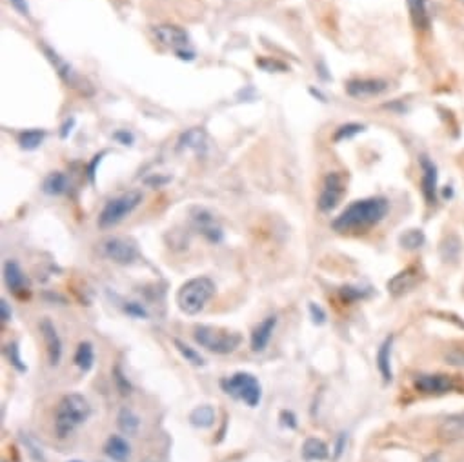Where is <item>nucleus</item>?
Segmentation results:
<instances>
[{"mask_svg":"<svg viewBox=\"0 0 464 462\" xmlns=\"http://www.w3.org/2000/svg\"><path fill=\"white\" fill-rule=\"evenodd\" d=\"M389 211V202L385 197H368L355 200L331 222V228L337 233H354L365 231L375 224H379Z\"/></svg>","mask_w":464,"mask_h":462,"instance_id":"1","label":"nucleus"},{"mask_svg":"<svg viewBox=\"0 0 464 462\" xmlns=\"http://www.w3.org/2000/svg\"><path fill=\"white\" fill-rule=\"evenodd\" d=\"M91 406L80 393H68L60 398L55 410V433L59 439H68L77 427L90 418Z\"/></svg>","mask_w":464,"mask_h":462,"instance_id":"2","label":"nucleus"},{"mask_svg":"<svg viewBox=\"0 0 464 462\" xmlns=\"http://www.w3.org/2000/svg\"><path fill=\"white\" fill-rule=\"evenodd\" d=\"M215 295V284L208 277L190 278L188 282L180 286L177 293V304L179 309L186 315H197L206 308Z\"/></svg>","mask_w":464,"mask_h":462,"instance_id":"3","label":"nucleus"},{"mask_svg":"<svg viewBox=\"0 0 464 462\" xmlns=\"http://www.w3.org/2000/svg\"><path fill=\"white\" fill-rule=\"evenodd\" d=\"M195 343L200 348L208 349L217 355H228L233 353L242 344V335L230 329L213 328V326H197L195 328Z\"/></svg>","mask_w":464,"mask_h":462,"instance_id":"4","label":"nucleus"},{"mask_svg":"<svg viewBox=\"0 0 464 462\" xmlns=\"http://www.w3.org/2000/svg\"><path fill=\"white\" fill-rule=\"evenodd\" d=\"M220 388L226 395L242 401L246 406L257 407L262 397V388H260L259 378L255 377L253 373L248 372H237L231 377L222 378L220 381Z\"/></svg>","mask_w":464,"mask_h":462,"instance_id":"5","label":"nucleus"},{"mask_svg":"<svg viewBox=\"0 0 464 462\" xmlns=\"http://www.w3.org/2000/svg\"><path fill=\"white\" fill-rule=\"evenodd\" d=\"M142 202V193L140 191H128V193L120 195L117 199H111L110 202L106 204L104 209L100 211L99 215V228L108 229L117 226L119 222L128 217L130 213H133L139 204Z\"/></svg>","mask_w":464,"mask_h":462,"instance_id":"6","label":"nucleus"},{"mask_svg":"<svg viewBox=\"0 0 464 462\" xmlns=\"http://www.w3.org/2000/svg\"><path fill=\"white\" fill-rule=\"evenodd\" d=\"M100 251L104 257L117 264H131L139 257V249L131 240L120 239V237H110L100 244Z\"/></svg>","mask_w":464,"mask_h":462,"instance_id":"7","label":"nucleus"},{"mask_svg":"<svg viewBox=\"0 0 464 462\" xmlns=\"http://www.w3.org/2000/svg\"><path fill=\"white\" fill-rule=\"evenodd\" d=\"M342 195H345V179H342V175L334 171L325 179L317 206H319L320 211H331L340 202Z\"/></svg>","mask_w":464,"mask_h":462,"instance_id":"8","label":"nucleus"},{"mask_svg":"<svg viewBox=\"0 0 464 462\" xmlns=\"http://www.w3.org/2000/svg\"><path fill=\"white\" fill-rule=\"evenodd\" d=\"M419 164H420V188H423V195H425L428 206H435V204H437V191H439V173H437V166H435L434 160H429V157H426V155H420Z\"/></svg>","mask_w":464,"mask_h":462,"instance_id":"9","label":"nucleus"},{"mask_svg":"<svg viewBox=\"0 0 464 462\" xmlns=\"http://www.w3.org/2000/svg\"><path fill=\"white\" fill-rule=\"evenodd\" d=\"M155 39L159 40L160 44L166 46V48H171L175 51H182L184 48H188V33H186L180 26L175 24H159L153 28Z\"/></svg>","mask_w":464,"mask_h":462,"instance_id":"10","label":"nucleus"},{"mask_svg":"<svg viewBox=\"0 0 464 462\" xmlns=\"http://www.w3.org/2000/svg\"><path fill=\"white\" fill-rule=\"evenodd\" d=\"M388 90V82L383 79H351L346 82V93L354 99H371Z\"/></svg>","mask_w":464,"mask_h":462,"instance_id":"11","label":"nucleus"},{"mask_svg":"<svg viewBox=\"0 0 464 462\" xmlns=\"http://www.w3.org/2000/svg\"><path fill=\"white\" fill-rule=\"evenodd\" d=\"M415 388L420 393H426V395H443V393L452 392L455 388V383L454 378L448 377V375H441V373L419 375L415 378Z\"/></svg>","mask_w":464,"mask_h":462,"instance_id":"12","label":"nucleus"},{"mask_svg":"<svg viewBox=\"0 0 464 462\" xmlns=\"http://www.w3.org/2000/svg\"><path fill=\"white\" fill-rule=\"evenodd\" d=\"M42 338H44L46 349H48V358H50L51 366H59L60 358H62V340H60L59 333H57L55 324L51 323L50 318H42L39 324Z\"/></svg>","mask_w":464,"mask_h":462,"instance_id":"13","label":"nucleus"},{"mask_svg":"<svg viewBox=\"0 0 464 462\" xmlns=\"http://www.w3.org/2000/svg\"><path fill=\"white\" fill-rule=\"evenodd\" d=\"M2 275H4V282L11 293L17 295V297H26V295L30 293V282H28V278H26L24 271L19 266V262L8 260L4 264Z\"/></svg>","mask_w":464,"mask_h":462,"instance_id":"14","label":"nucleus"},{"mask_svg":"<svg viewBox=\"0 0 464 462\" xmlns=\"http://www.w3.org/2000/svg\"><path fill=\"white\" fill-rule=\"evenodd\" d=\"M275 326H277V317L271 315V317H266L262 323L253 329L251 333V349L255 353L264 352L268 348V344H270L271 337H273Z\"/></svg>","mask_w":464,"mask_h":462,"instance_id":"15","label":"nucleus"},{"mask_svg":"<svg viewBox=\"0 0 464 462\" xmlns=\"http://www.w3.org/2000/svg\"><path fill=\"white\" fill-rule=\"evenodd\" d=\"M408 2L409 17L417 30L428 31L432 26V13H429L428 0H406Z\"/></svg>","mask_w":464,"mask_h":462,"instance_id":"16","label":"nucleus"},{"mask_svg":"<svg viewBox=\"0 0 464 462\" xmlns=\"http://www.w3.org/2000/svg\"><path fill=\"white\" fill-rule=\"evenodd\" d=\"M417 280H419V271L415 268H406L405 271H400L392 280H388V291L392 295H403L414 288Z\"/></svg>","mask_w":464,"mask_h":462,"instance_id":"17","label":"nucleus"},{"mask_svg":"<svg viewBox=\"0 0 464 462\" xmlns=\"http://www.w3.org/2000/svg\"><path fill=\"white\" fill-rule=\"evenodd\" d=\"M104 453L111 461L115 462H128L131 455V446L124 437L120 435H111L104 444Z\"/></svg>","mask_w":464,"mask_h":462,"instance_id":"18","label":"nucleus"},{"mask_svg":"<svg viewBox=\"0 0 464 462\" xmlns=\"http://www.w3.org/2000/svg\"><path fill=\"white\" fill-rule=\"evenodd\" d=\"M195 224H197V228L200 229V233L204 235L206 239L211 240V242H220L222 240V231L220 228L215 224V219L211 217L208 211L204 209H199L197 215L193 217Z\"/></svg>","mask_w":464,"mask_h":462,"instance_id":"19","label":"nucleus"},{"mask_svg":"<svg viewBox=\"0 0 464 462\" xmlns=\"http://www.w3.org/2000/svg\"><path fill=\"white\" fill-rule=\"evenodd\" d=\"M179 146L180 149H188V151L200 153L208 146V135H206V131L202 128H191V130L180 135Z\"/></svg>","mask_w":464,"mask_h":462,"instance_id":"20","label":"nucleus"},{"mask_svg":"<svg viewBox=\"0 0 464 462\" xmlns=\"http://www.w3.org/2000/svg\"><path fill=\"white\" fill-rule=\"evenodd\" d=\"M439 435L443 441H457L464 437V415H454L443 421L439 427Z\"/></svg>","mask_w":464,"mask_h":462,"instance_id":"21","label":"nucleus"},{"mask_svg":"<svg viewBox=\"0 0 464 462\" xmlns=\"http://www.w3.org/2000/svg\"><path fill=\"white\" fill-rule=\"evenodd\" d=\"M392 344H394V338H386L385 343L380 344L379 353H377V366H379V372L385 378V383H392V378H394V373H392Z\"/></svg>","mask_w":464,"mask_h":462,"instance_id":"22","label":"nucleus"},{"mask_svg":"<svg viewBox=\"0 0 464 462\" xmlns=\"http://www.w3.org/2000/svg\"><path fill=\"white\" fill-rule=\"evenodd\" d=\"M75 366L82 373L91 372L93 364H95V349H93V344L84 340V343L79 344V348L75 352Z\"/></svg>","mask_w":464,"mask_h":462,"instance_id":"23","label":"nucleus"},{"mask_svg":"<svg viewBox=\"0 0 464 462\" xmlns=\"http://www.w3.org/2000/svg\"><path fill=\"white\" fill-rule=\"evenodd\" d=\"M329 455L328 446H326L320 439L309 437L306 439L304 444H302V457L306 461H326Z\"/></svg>","mask_w":464,"mask_h":462,"instance_id":"24","label":"nucleus"},{"mask_svg":"<svg viewBox=\"0 0 464 462\" xmlns=\"http://www.w3.org/2000/svg\"><path fill=\"white\" fill-rule=\"evenodd\" d=\"M68 189H70V179H68L64 173H60V171L48 175L44 180V184H42V191H44L46 195H53V197L66 193Z\"/></svg>","mask_w":464,"mask_h":462,"instance_id":"25","label":"nucleus"},{"mask_svg":"<svg viewBox=\"0 0 464 462\" xmlns=\"http://www.w3.org/2000/svg\"><path fill=\"white\" fill-rule=\"evenodd\" d=\"M190 423L195 427H210L215 423V410L210 404H202L197 406L193 412L190 413Z\"/></svg>","mask_w":464,"mask_h":462,"instance_id":"26","label":"nucleus"},{"mask_svg":"<svg viewBox=\"0 0 464 462\" xmlns=\"http://www.w3.org/2000/svg\"><path fill=\"white\" fill-rule=\"evenodd\" d=\"M117 423H119V427L126 433V435H135L140 427V418L137 417L131 410H128V407H122V410H120L119 417H117Z\"/></svg>","mask_w":464,"mask_h":462,"instance_id":"27","label":"nucleus"},{"mask_svg":"<svg viewBox=\"0 0 464 462\" xmlns=\"http://www.w3.org/2000/svg\"><path fill=\"white\" fill-rule=\"evenodd\" d=\"M44 137H46V133L40 130L24 131V133H20L19 144L22 149H37L40 144H42Z\"/></svg>","mask_w":464,"mask_h":462,"instance_id":"28","label":"nucleus"},{"mask_svg":"<svg viewBox=\"0 0 464 462\" xmlns=\"http://www.w3.org/2000/svg\"><path fill=\"white\" fill-rule=\"evenodd\" d=\"M425 240L426 237L420 229H408V231L400 235V244L406 249H419L425 244Z\"/></svg>","mask_w":464,"mask_h":462,"instance_id":"29","label":"nucleus"},{"mask_svg":"<svg viewBox=\"0 0 464 462\" xmlns=\"http://www.w3.org/2000/svg\"><path fill=\"white\" fill-rule=\"evenodd\" d=\"M366 128L362 124H355V122H349V124H342L339 126L337 130H335L334 133V140L335 142H342V140H348L351 139V137H355V135L362 133Z\"/></svg>","mask_w":464,"mask_h":462,"instance_id":"30","label":"nucleus"},{"mask_svg":"<svg viewBox=\"0 0 464 462\" xmlns=\"http://www.w3.org/2000/svg\"><path fill=\"white\" fill-rule=\"evenodd\" d=\"M44 51H46V55H48V59L55 64V68H57V71H59L60 77H62L66 82H73V71H71L70 66L66 64L64 60H60V57L57 55V53H53L50 48H44Z\"/></svg>","mask_w":464,"mask_h":462,"instance_id":"31","label":"nucleus"},{"mask_svg":"<svg viewBox=\"0 0 464 462\" xmlns=\"http://www.w3.org/2000/svg\"><path fill=\"white\" fill-rule=\"evenodd\" d=\"M173 344H175V348L179 349L180 355H182V357H184L188 363L195 364V366H202V364H204V358L200 357L199 353L195 352L193 348H190L188 344H184L182 340H179V338H175Z\"/></svg>","mask_w":464,"mask_h":462,"instance_id":"32","label":"nucleus"},{"mask_svg":"<svg viewBox=\"0 0 464 462\" xmlns=\"http://www.w3.org/2000/svg\"><path fill=\"white\" fill-rule=\"evenodd\" d=\"M6 355H8L10 363L13 364L19 372H26V366L22 364V358H20V355H19V344L17 343L8 344V346H6Z\"/></svg>","mask_w":464,"mask_h":462,"instance_id":"33","label":"nucleus"},{"mask_svg":"<svg viewBox=\"0 0 464 462\" xmlns=\"http://www.w3.org/2000/svg\"><path fill=\"white\" fill-rule=\"evenodd\" d=\"M124 311L128 315H131V317L148 318V311H146L144 306H142V304H139V302H126L124 304Z\"/></svg>","mask_w":464,"mask_h":462,"instance_id":"34","label":"nucleus"},{"mask_svg":"<svg viewBox=\"0 0 464 462\" xmlns=\"http://www.w3.org/2000/svg\"><path fill=\"white\" fill-rule=\"evenodd\" d=\"M308 309H309V315H311V318H313L315 324H325L326 323V311L320 308L319 304L309 302Z\"/></svg>","mask_w":464,"mask_h":462,"instance_id":"35","label":"nucleus"},{"mask_svg":"<svg viewBox=\"0 0 464 462\" xmlns=\"http://www.w3.org/2000/svg\"><path fill=\"white\" fill-rule=\"evenodd\" d=\"M280 421H282V426L290 427V430H295L297 427V417L293 415V412H280Z\"/></svg>","mask_w":464,"mask_h":462,"instance_id":"36","label":"nucleus"},{"mask_svg":"<svg viewBox=\"0 0 464 462\" xmlns=\"http://www.w3.org/2000/svg\"><path fill=\"white\" fill-rule=\"evenodd\" d=\"M11 315L13 314H11L10 304L6 302V298H2V300H0V318H2L4 323H10Z\"/></svg>","mask_w":464,"mask_h":462,"instance_id":"37","label":"nucleus"},{"mask_svg":"<svg viewBox=\"0 0 464 462\" xmlns=\"http://www.w3.org/2000/svg\"><path fill=\"white\" fill-rule=\"evenodd\" d=\"M342 295H345V298L348 297L349 300H355V298L365 297V291H362V289L359 291V288H345L342 289Z\"/></svg>","mask_w":464,"mask_h":462,"instance_id":"38","label":"nucleus"},{"mask_svg":"<svg viewBox=\"0 0 464 462\" xmlns=\"http://www.w3.org/2000/svg\"><path fill=\"white\" fill-rule=\"evenodd\" d=\"M115 139L122 140V142H124V144H130L131 140H133V137H131L130 133H126V131H119V133L115 135Z\"/></svg>","mask_w":464,"mask_h":462,"instance_id":"39","label":"nucleus"},{"mask_svg":"<svg viewBox=\"0 0 464 462\" xmlns=\"http://www.w3.org/2000/svg\"><path fill=\"white\" fill-rule=\"evenodd\" d=\"M70 462H82V461H70Z\"/></svg>","mask_w":464,"mask_h":462,"instance_id":"40","label":"nucleus"},{"mask_svg":"<svg viewBox=\"0 0 464 462\" xmlns=\"http://www.w3.org/2000/svg\"><path fill=\"white\" fill-rule=\"evenodd\" d=\"M461 4H463V6H464V0H461Z\"/></svg>","mask_w":464,"mask_h":462,"instance_id":"41","label":"nucleus"}]
</instances>
